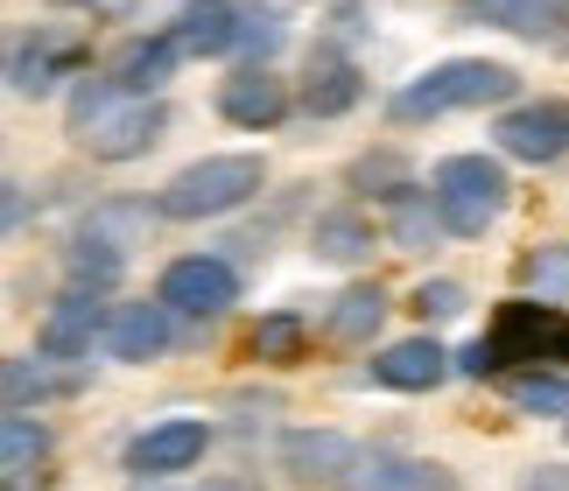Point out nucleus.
Segmentation results:
<instances>
[{
	"label": "nucleus",
	"mask_w": 569,
	"mask_h": 491,
	"mask_svg": "<svg viewBox=\"0 0 569 491\" xmlns=\"http://www.w3.org/2000/svg\"><path fill=\"white\" fill-rule=\"evenodd\" d=\"M492 141H499V154H513V162H562L569 154V106L562 99L513 106V113H499Z\"/></svg>",
	"instance_id": "6"
},
{
	"label": "nucleus",
	"mask_w": 569,
	"mask_h": 491,
	"mask_svg": "<svg viewBox=\"0 0 569 491\" xmlns=\"http://www.w3.org/2000/svg\"><path fill=\"white\" fill-rule=\"evenodd\" d=\"M373 379L393 387V393H436L450 379V351L436 338H401V344H387L373 359Z\"/></svg>",
	"instance_id": "11"
},
{
	"label": "nucleus",
	"mask_w": 569,
	"mask_h": 491,
	"mask_svg": "<svg viewBox=\"0 0 569 491\" xmlns=\"http://www.w3.org/2000/svg\"><path fill=\"white\" fill-rule=\"evenodd\" d=\"M478 21H492V29H513V36H549L562 29L569 0H471Z\"/></svg>",
	"instance_id": "22"
},
{
	"label": "nucleus",
	"mask_w": 569,
	"mask_h": 491,
	"mask_svg": "<svg viewBox=\"0 0 569 491\" xmlns=\"http://www.w3.org/2000/svg\"><path fill=\"white\" fill-rule=\"evenodd\" d=\"M520 491H569V478H562V471H541V478H528Z\"/></svg>",
	"instance_id": "32"
},
{
	"label": "nucleus",
	"mask_w": 569,
	"mask_h": 491,
	"mask_svg": "<svg viewBox=\"0 0 569 491\" xmlns=\"http://www.w3.org/2000/svg\"><path fill=\"white\" fill-rule=\"evenodd\" d=\"M359 442L338 435V429H289L281 435V471L302 478V484H352L359 471Z\"/></svg>",
	"instance_id": "7"
},
{
	"label": "nucleus",
	"mask_w": 569,
	"mask_h": 491,
	"mask_svg": "<svg viewBox=\"0 0 569 491\" xmlns=\"http://www.w3.org/2000/svg\"><path fill=\"white\" fill-rule=\"evenodd\" d=\"M549 359H569V317L549 323Z\"/></svg>",
	"instance_id": "31"
},
{
	"label": "nucleus",
	"mask_w": 569,
	"mask_h": 491,
	"mask_svg": "<svg viewBox=\"0 0 569 491\" xmlns=\"http://www.w3.org/2000/svg\"><path fill=\"white\" fill-rule=\"evenodd\" d=\"M415 309L436 317V323H443V317H465V288H457V281H422V288H415Z\"/></svg>",
	"instance_id": "29"
},
{
	"label": "nucleus",
	"mask_w": 569,
	"mask_h": 491,
	"mask_svg": "<svg viewBox=\"0 0 569 491\" xmlns=\"http://www.w3.org/2000/svg\"><path fill=\"white\" fill-rule=\"evenodd\" d=\"M268 183V169H260V154H204V162L177 169L156 197L162 218H177V226H197V218H226L239 211L247 197Z\"/></svg>",
	"instance_id": "3"
},
{
	"label": "nucleus",
	"mask_w": 569,
	"mask_h": 491,
	"mask_svg": "<svg viewBox=\"0 0 569 491\" xmlns=\"http://www.w3.org/2000/svg\"><path fill=\"white\" fill-rule=\"evenodd\" d=\"M169 338H177V309H169V302H120L113 317H106V351H113L120 365L162 359Z\"/></svg>",
	"instance_id": "9"
},
{
	"label": "nucleus",
	"mask_w": 569,
	"mask_h": 491,
	"mask_svg": "<svg viewBox=\"0 0 569 491\" xmlns=\"http://www.w3.org/2000/svg\"><path fill=\"white\" fill-rule=\"evenodd\" d=\"M169 36H177L183 57H226V50H239V36H247V14H239L232 0H190Z\"/></svg>",
	"instance_id": "12"
},
{
	"label": "nucleus",
	"mask_w": 569,
	"mask_h": 491,
	"mask_svg": "<svg viewBox=\"0 0 569 491\" xmlns=\"http://www.w3.org/2000/svg\"><path fill=\"white\" fill-rule=\"evenodd\" d=\"M71 63H78L71 42H21L8 71H14V92L21 99H42V92H57V71H71Z\"/></svg>",
	"instance_id": "21"
},
{
	"label": "nucleus",
	"mask_w": 569,
	"mask_h": 491,
	"mask_svg": "<svg viewBox=\"0 0 569 491\" xmlns=\"http://www.w3.org/2000/svg\"><path fill=\"white\" fill-rule=\"evenodd\" d=\"M156 302H169L177 317H226V309L239 302V274H232L226 260H211V253L169 260V267H162Z\"/></svg>",
	"instance_id": "5"
},
{
	"label": "nucleus",
	"mask_w": 569,
	"mask_h": 491,
	"mask_svg": "<svg viewBox=\"0 0 569 491\" xmlns=\"http://www.w3.org/2000/svg\"><path fill=\"white\" fill-rule=\"evenodd\" d=\"M42 457H50V429L29 414H0V478H8V491L29 484Z\"/></svg>",
	"instance_id": "17"
},
{
	"label": "nucleus",
	"mask_w": 569,
	"mask_h": 491,
	"mask_svg": "<svg viewBox=\"0 0 569 491\" xmlns=\"http://www.w3.org/2000/svg\"><path fill=\"white\" fill-rule=\"evenodd\" d=\"M177 57H183L177 36H134V42L113 57V78L127 84V92H148V99H156V84L177 71Z\"/></svg>",
	"instance_id": "16"
},
{
	"label": "nucleus",
	"mask_w": 569,
	"mask_h": 491,
	"mask_svg": "<svg viewBox=\"0 0 569 491\" xmlns=\"http://www.w3.org/2000/svg\"><path fill=\"white\" fill-rule=\"evenodd\" d=\"M359 92H366V84H359L352 63L317 57V63H310V84H302V106H310L317 120H338V113H352V106H359Z\"/></svg>",
	"instance_id": "18"
},
{
	"label": "nucleus",
	"mask_w": 569,
	"mask_h": 491,
	"mask_svg": "<svg viewBox=\"0 0 569 491\" xmlns=\"http://www.w3.org/2000/svg\"><path fill=\"white\" fill-rule=\"evenodd\" d=\"M239 50H281V14H247V36H239Z\"/></svg>",
	"instance_id": "30"
},
{
	"label": "nucleus",
	"mask_w": 569,
	"mask_h": 491,
	"mask_svg": "<svg viewBox=\"0 0 569 491\" xmlns=\"http://www.w3.org/2000/svg\"><path fill=\"white\" fill-rule=\"evenodd\" d=\"M507 400L520 414H562L569 421V379L562 372H513L507 379Z\"/></svg>",
	"instance_id": "23"
},
{
	"label": "nucleus",
	"mask_w": 569,
	"mask_h": 491,
	"mask_svg": "<svg viewBox=\"0 0 569 491\" xmlns=\"http://www.w3.org/2000/svg\"><path fill=\"white\" fill-rule=\"evenodd\" d=\"M120 267H127L120 246H106V239H92V232H78V246H71V288H113V281H120Z\"/></svg>",
	"instance_id": "24"
},
{
	"label": "nucleus",
	"mask_w": 569,
	"mask_h": 491,
	"mask_svg": "<svg viewBox=\"0 0 569 491\" xmlns=\"http://www.w3.org/2000/svg\"><path fill=\"white\" fill-rule=\"evenodd\" d=\"M352 491H457L443 463H408V457H366L352 471Z\"/></svg>",
	"instance_id": "15"
},
{
	"label": "nucleus",
	"mask_w": 569,
	"mask_h": 491,
	"mask_svg": "<svg viewBox=\"0 0 569 491\" xmlns=\"http://www.w3.org/2000/svg\"><path fill=\"white\" fill-rule=\"evenodd\" d=\"M528 281L541 288V295H569V246H541V253L528 260Z\"/></svg>",
	"instance_id": "28"
},
{
	"label": "nucleus",
	"mask_w": 569,
	"mask_h": 491,
	"mask_svg": "<svg viewBox=\"0 0 569 491\" xmlns=\"http://www.w3.org/2000/svg\"><path fill=\"white\" fill-rule=\"evenodd\" d=\"M507 169L492 162V154H443L429 176V197H436V211H443V232L457 239H478V232H492L499 226V211H507Z\"/></svg>",
	"instance_id": "4"
},
{
	"label": "nucleus",
	"mask_w": 569,
	"mask_h": 491,
	"mask_svg": "<svg viewBox=\"0 0 569 491\" xmlns=\"http://www.w3.org/2000/svg\"><path fill=\"white\" fill-rule=\"evenodd\" d=\"M141 218H148V211H134V204H106V211H92V218H84V232H92V239H106V246H120V253H127V246H134V232H141Z\"/></svg>",
	"instance_id": "27"
},
{
	"label": "nucleus",
	"mask_w": 569,
	"mask_h": 491,
	"mask_svg": "<svg viewBox=\"0 0 569 491\" xmlns=\"http://www.w3.org/2000/svg\"><path fill=\"white\" fill-rule=\"evenodd\" d=\"M520 92V71L513 63H492V57H450L422 71L415 84L393 92V120H436V113H471V106H499Z\"/></svg>",
	"instance_id": "2"
},
{
	"label": "nucleus",
	"mask_w": 569,
	"mask_h": 491,
	"mask_svg": "<svg viewBox=\"0 0 569 491\" xmlns=\"http://www.w3.org/2000/svg\"><path fill=\"white\" fill-rule=\"evenodd\" d=\"M218 113H226L232 127H253L260 133V127H274L281 113H289V84H281L268 63H247L239 78L218 84Z\"/></svg>",
	"instance_id": "10"
},
{
	"label": "nucleus",
	"mask_w": 569,
	"mask_h": 491,
	"mask_svg": "<svg viewBox=\"0 0 569 491\" xmlns=\"http://www.w3.org/2000/svg\"><path fill=\"white\" fill-rule=\"evenodd\" d=\"M63 359H8V372H0V393H8V414H29L42 408V400H63L78 387L71 372H57Z\"/></svg>",
	"instance_id": "14"
},
{
	"label": "nucleus",
	"mask_w": 569,
	"mask_h": 491,
	"mask_svg": "<svg viewBox=\"0 0 569 491\" xmlns=\"http://www.w3.org/2000/svg\"><path fill=\"white\" fill-rule=\"evenodd\" d=\"M92 338H106V309H99V288H63V295L50 302V317H42L36 330V351L42 359H84L92 351Z\"/></svg>",
	"instance_id": "8"
},
{
	"label": "nucleus",
	"mask_w": 569,
	"mask_h": 491,
	"mask_svg": "<svg viewBox=\"0 0 569 491\" xmlns=\"http://www.w3.org/2000/svg\"><path fill=\"white\" fill-rule=\"evenodd\" d=\"M380 317H387V295H380V288H345V295H338V309L323 317V338H331V344H345V351H352V344H373Z\"/></svg>",
	"instance_id": "19"
},
{
	"label": "nucleus",
	"mask_w": 569,
	"mask_h": 491,
	"mask_svg": "<svg viewBox=\"0 0 569 491\" xmlns=\"http://www.w3.org/2000/svg\"><path fill=\"white\" fill-rule=\"evenodd\" d=\"M162 133V106L148 92H127L120 78H84L71 92V141L92 162H127Z\"/></svg>",
	"instance_id": "1"
},
{
	"label": "nucleus",
	"mask_w": 569,
	"mask_h": 491,
	"mask_svg": "<svg viewBox=\"0 0 569 491\" xmlns=\"http://www.w3.org/2000/svg\"><path fill=\"white\" fill-rule=\"evenodd\" d=\"M310 246H317V260H331V267H359L366 253H373V226H366L359 211H323Z\"/></svg>",
	"instance_id": "20"
},
{
	"label": "nucleus",
	"mask_w": 569,
	"mask_h": 491,
	"mask_svg": "<svg viewBox=\"0 0 569 491\" xmlns=\"http://www.w3.org/2000/svg\"><path fill=\"white\" fill-rule=\"evenodd\" d=\"M436 226H443V211H436V197H422V190H393V246H429L436 239Z\"/></svg>",
	"instance_id": "25"
},
{
	"label": "nucleus",
	"mask_w": 569,
	"mask_h": 491,
	"mask_svg": "<svg viewBox=\"0 0 569 491\" xmlns=\"http://www.w3.org/2000/svg\"><path fill=\"white\" fill-rule=\"evenodd\" d=\"M247 351H253V359H268V365H296L302 359V323L296 317H260Z\"/></svg>",
	"instance_id": "26"
},
{
	"label": "nucleus",
	"mask_w": 569,
	"mask_h": 491,
	"mask_svg": "<svg viewBox=\"0 0 569 491\" xmlns=\"http://www.w3.org/2000/svg\"><path fill=\"white\" fill-rule=\"evenodd\" d=\"M204 442H211L204 421H156L127 442V471H190L204 457Z\"/></svg>",
	"instance_id": "13"
}]
</instances>
